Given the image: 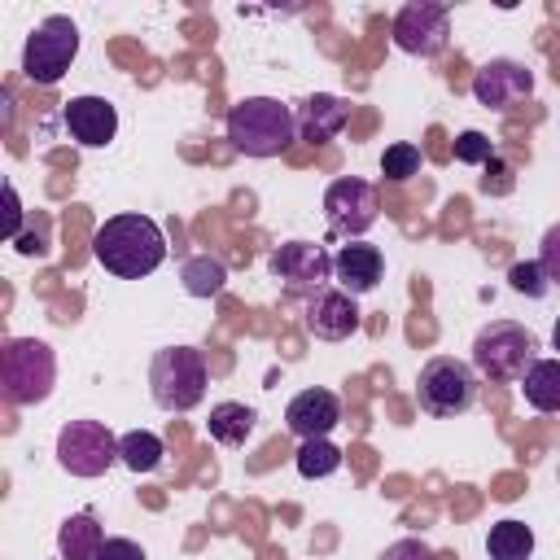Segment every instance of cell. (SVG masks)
<instances>
[{
    "label": "cell",
    "mask_w": 560,
    "mask_h": 560,
    "mask_svg": "<svg viewBox=\"0 0 560 560\" xmlns=\"http://www.w3.org/2000/svg\"><path fill=\"white\" fill-rule=\"evenodd\" d=\"M455 158L468 162V166H477V162H490L494 158V144H490L486 131H459L455 136Z\"/></svg>",
    "instance_id": "obj_27"
},
{
    "label": "cell",
    "mask_w": 560,
    "mask_h": 560,
    "mask_svg": "<svg viewBox=\"0 0 560 560\" xmlns=\"http://www.w3.org/2000/svg\"><path fill=\"white\" fill-rule=\"evenodd\" d=\"M206 385H210V368L206 354L192 346H166L149 363V389L162 411H192L206 398Z\"/></svg>",
    "instance_id": "obj_4"
},
{
    "label": "cell",
    "mask_w": 560,
    "mask_h": 560,
    "mask_svg": "<svg viewBox=\"0 0 560 560\" xmlns=\"http://www.w3.org/2000/svg\"><path fill=\"white\" fill-rule=\"evenodd\" d=\"M118 459V438L101 420H70L57 433V464L74 477H101Z\"/></svg>",
    "instance_id": "obj_8"
},
{
    "label": "cell",
    "mask_w": 560,
    "mask_h": 560,
    "mask_svg": "<svg viewBox=\"0 0 560 560\" xmlns=\"http://www.w3.org/2000/svg\"><path fill=\"white\" fill-rule=\"evenodd\" d=\"M416 402L420 411L446 420V416H464L472 402H477V372L464 363V359H451V354H438L420 368L416 376Z\"/></svg>",
    "instance_id": "obj_6"
},
{
    "label": "cell",
    "mask_w": 560,
    "mask_h": 560,
    "mask_svg": "<svg viewBox=\"0 0 560 560\" xmlns=\"http://www.w3.org/2000/svg\"><path fill=\"white\" fill-rule=\"evenodd\" d=\"M420 149L411 144V140H398V144H389L385 153H381V175L389 179V184H402V179H411V175H420Z\"/></svg>",
    "instance_id": "obj_25"
},
{
    "label": "cell",
    "mask_w": 560,
    "mask_h": 560,
    "mask_svg": "<svg viewBox=\"0 0 560 560\" xmlns=\"http://www.w3.org/2000/svg\"><path fill=\"white\" fill-rule=\"evenodd\" d=\"M486 556L490 560H529L534 556V529L525 521H499V525H490Z\"/></svg>",
    "instance_id": "obj_21"
},
{
    "label": "cell",
    "mask_w": 560,
    "mask_h": 560,
    "mask_svg": "<svg viewBox=\"0 0 560 560\" xmlns=\"http://www.w3.org/2000/svg\"><path fill=\"white\" fill-rule=\"evenodd\" d=\"M346 118H350V105H346L341 96H328V92H315V96H306V101L293 109L298 140H306V144H328V140H337L341 127H346Z\"/></svg>",
    "instance_id": "obj_16"
},
{
    "label": "cell",
    "mask_w": 560,
    "mask_h": 560,
    "mask_svg": "<svg viewBox=\"0 0 560 560\" xmlns=\"http://www.w3.org/2000/svg\"><path fill=\"white\" fill-rule=\"evenodd\" d=\"M332 276H337V284H341L350 298H359V293H372V289L381 284V276H385V258H381L376 245L354 241V245H341V249H337V258H332Z\"/></svg>",
    "instance_id": "obj_17"
},
{
    "label": "cell",
    "mask_w": 560,
    "mask_h": 560,
    "mask_svg": "<svg viewBox=\"0 0 560 560\" xmlns=\"http://www.w3.org/2000/svg\"><path fill=\"white\" fill-rule=\"evenodd\" d=\"M79 52V26L66 18V13H52L44 18L31 35H26V48H22V74L39 88H52L61 83V74L70 70Z\"/></svg>",
    "instance_id": "obj_7"
},
{
    "label": "cell",
    "mask_w": 560,
    "mask_h": 560,
    "mask_svg": "<svg viewBox=\"0 0 560 560\" xmlns=\"http://www.w3.org/2000/svg\"><path fill=\"white\" fill-rule=\"evenodd\" d=\"M472 96H477V105L508 114V109H516L521 101L534 96V70H529L525 61L494 57V61H486V66L472 74Z\"/></svg>",
    "instance_id": "obj_12"
},
{
    "label": "cell",
    "mask_w": 560,
    "mask_h": 560,
    "mask_svg": "<svg viewBox=\"0 0 560 560\" xmlns=\"http://www.w3.org/2000/svg\"><path fill=\"white\" fill-rule=\"evenodd\" d=\"M341 420V398L332 389H302L289 407H284V424L289 433H298L302 442L306 438H328Z\"/></svg>",
    "instance_id": "obj_15"
},
{
    "label": "cell",
    "mask_w": 560,
    "mask_h": 560,
    "mask_svg": "<svg viewBox=\"0 0 560 560\" xmlns=\"http://www.w3.org/2000/svg\"><path fill=\"white\" fill-rule=\"evenodd\" d=\"M179 280H184V289H188L192 298H214V293H223V284H228V267H223L219 258H210V254H192V258L179 267Z\"/></svg>",
    "instance_id": "obj_22"
},
{
    "label": "cell",
    "mask_w": 560,
    "mask_h": 560,
    "mask_svg": "<svg viewBox=\"0 0 560 560\" xmlns=\"http://www.w3.org/2000/svg\"><path fill=\"white\" fill-rule=\"evenodd\" d=\"M254 407H245V402H214L210 407V438L214 442H223V446H241L249 433H254Z\"/></svg>",
    "instance_id": "obj_20"
},
{
    "label": "cell",
    "mask_w": 560,
    "mask_h": 560,
    "mask_svg": "<svg viewBox=\"0 0 560 560\" xmlns=\"http://www.w3.org/2000/svg\"><path fill=\"white\" fill-rule=\"evenodd\" d=\"M57 381V354L39 337H9L0 350V385L13 407H35L52 394Z\"/></svg>",
    "instance_id": "obj_3"
},
{
    "label": "cell",
    "mask_w": 560,
    "mask_h": 560,
    "mask_svg": "<svg viewBox=\"0 0 560 560\" xmlns=\"http://www.w3.org/2000/svg\"><path fill=\"white\" fill-rule=\"evenodd\" d=\"M521 389L534 411H560V359H534L521 376Z\"/></svg>",
    "instance_id": "obj_19"
},
{
    "label": "cell",
    "mask_w": 560,
    "mask_h": 560,
    "mask_svg": "<svg viewBox=\"0 0 560 560\" xmlns=\"http://www.w3.org/2000/svg\"><path fill=\"white\" fill-rule=\"evenodd\" d=\"M538 262H542L547 280L560 284V223H551V228L542 232V241H538Z\"/></svg>",
    "instance_id": "obj_28"
},
{
    "label": "cell",
    "mask_w": 560,
    "mask_h": 560,
    "mask_svg": "<svg viewBox=\"0 0 560 560\" xmlns=\"http://www.w3.org/2000/svg\"><path fill=\"white\" fill-rule=\"evenodd\" d=\"M228 140L249 158H276L298 140L293 109L276 96H245L228 109Z\"/></svg>",
    "instance_id": "obj_2"
},
{
    "label": "cell",
    "mask_w": 560,
    "mask_h": 560,
    "mask_svg": "<svg viewBox=\"0 0 560 560\" xmlns=\"http://www.w3.org/2000/svg\"><path fill=\"white\" fill-rule=\"evenodd\" d=\"M324 214H328V232L332 236H363L381 214L376 184L354 179V175L332 179L328 192H324Z\"/></svg>",
    "instance_id": "obj_9"
},
{
    "label": "cell",
    "mask_w": 560,
    "mask_h": 560,
    "mask_svg": "<svg viewBox=\"0 0 560 560\" xmlns=\"http://www.w3.org/2000/svg\"><path fill=\"white\" fill-rule=\"evenodd\" d=\"M105 542V529L92 512H79V516H66L61 529H57V551L61 560H92Z\"/></svg>",
    "instance_id": "obj_18"
},
{
    "label": "cell",
    "mask_w": 560,
    "mask_h": 560,
    "mask_svg": "<svg viewBox=\"0 0 560 560\" xmlns=\"http://www.w3.org/2000/svg\"><path fill=\"white\" fill-rule=\"evenodd\" d=\"M551 346L560 350V319H556V328H551Z\"/></svg>",
    "instance_id": "obj_32"
},
{
    "label": "cell",
    "mask_w": 560,
    "mask_h": 560,
    "mask_svg": "<svg viewBox=\"0 0 560 560\" xmlns=\"http://www.w3.org/2000/svg\"><path fill=\"white\" fill-rule=\"evenodd\" d=\"M162 455H166V446H162V438L149 433V429H131V433L118 438V459H122L131 472H153V468L162 464Z\"/></svg>",
    "instance_id": "obj_23"
},
{
    "label": "cell",
    "mask_w": 560,
    "mask_h": 560,
    "mask_svg": "<svg viewBox=\"0 0 560 560\" xmlns=\"http://www.w3.org/2000/svg\"><path fill=\"white\" fill-rule=\"evenodd\" d=\"M508 280H512V289L525 293V298H542V293L551 289V280H547V271H542L538 258H534V262H512Z\"/></svg>",
    "instance_id": "obj_26"
},
{
    "label": "cell",
    "mask_w": 560,
    "mask_h": 560,
    "mask_svg": "<svg viewBox=\"0 0 560 560\" xmlns=\"http://www.w3.org/2000/svg\"><path fill=\"white\" fill-rule=\"evenodd\" d=\"M341 468V446H332L328 438H306L302 446H298V472L302 477H328V472H337Z\"/></svg>",
    "instance_id": "obj_24"
},
{
    "label": "cell",
    "mask_w": 560,
    "mask_h": 560,
    "mask_svg": "<svg viewBox=\"0 0 560 560\" xmlns=\"http://www.w3.org/2000/svg\"><path fill=\"white\" fill-rule=\"evenodd\" d=\"M381 560H433V551L420 542V538H398V542H389L385 547V556Z\"/></svg>",
    "instance_id": "obj_31"
},
{
    "label": "cell",
    "mask_w": 560,
    "mask_h": 560,
    "mask_svg": "<svg viewBox=\"0 0 560 560\" xmlns=\"http://www.w3.org/2000/svg\"><path fill=\"white\" fill-rule=\"evenodd\" d=\"M267 271L284 284V293H293V298L311 293V298H315V293L324 289V280L332 276V258H328L324 245H315V241H284V245L271 249Z\"/></svg>",
    "instance_id": "obj_10"
},
{
    "label": "cell",
    "mask_w": 560,
    "mask_h": 560,
    "mask_svg": "<svg viewBox=\"0 0 560 560\" xmlns=\"http://www.w3.org/2000/svg\"><path fill=\"white\" fill-rule=\"evenodd\" d=\"M92 560H144V551H140V542H131V538H105Z\"/></svg>",
    "instance_id": "obj_29"
},
{
    "label": "cell",
    "mask_w": 560,
    "mask_h": 560,
    "mask_svg": "<svg viewBox=\"0 0 560 560\" xmlns=\"http://www.w3.org/2000/svg\"><path fill=\"white\" fill-rule=\"evenodd\" d=\"M61 118H66L70 140H79L83 149H101L118 136V109L105 96H70Z\"/></svg>",
    "instance_id": "obj_13"
},
{
    "label": "cell",
    "mask_w": 560,
    "mask_h": 560,
    "mask_svg": "<svg viewBox=\"0 0 560 560\" xmlns=\"http://www.w3.org/2000/svg\"><path fill=\"white\" fill-rule=\"evenodd\" d=\"M359 328V306L346 289H319L306 302V332L319 341H341Z\"/></svg>",
    "instance_id": "obj_14"
},
{
    "label": "cell",
    "mask_w": 560,
    "mask_h": 560,
    "mask_svg": "<svg viewBox=\"0 0 560 560\" xmlns=\"http://www.w3.org/2000/svg\"><path fill=\"white\" fill-rule=\"evenodd\" d=\"M451 39V13L433 0H411L394 18V44L411 57H438Z\"/></svg>",
    "instance_id": "obj_11"
},
{
    "label": "cell",
    "mask_w": 560,
    "mask_h": 560,
    "mask_svg": "<svg viewBox=\"0 0 560 560\" xmlns=\"http://www.w3.org/2000/svg\"><path fill=\"white\" fill-rule=\"evenodd\" d=\"M534 332L512 324V319H494L472 337V368L490 381H521L534 363Z\"/></svg>",
    "instance_id": "obj_5"
},
{
    "label": "cell",
    "mask_w": 560,
    "mask_h": 560,
    "mask_svg": "<svg viewBox=\"0 0 560 560\" xmlns=\"http://www.w3.org/2000/svg\"><path fill=\"white\" fill-rule=\"evenodd\" d=\"M22 236V201H18V188L4 184V241H18Z\"/></svg>",
    "instance_id": "obj_30"
},
{
    "label": "cell",
    "mask_w": 560,
    "mask_h": 560,
    "mask_svg": "<svg viewBox=\"0 0 560 560\" xmlns=\"http://www.w3.org/2000/svg\"><path fill=\"white\" fill-rule=\"evenodd\" d=\"M92 254L105 271L122 276V280H140L149 271L162 267L166 258V236L149 214H114L96 228L92 236Z\"/></svg>",
    "instance_id": "obj_1"
}]
</instances>
